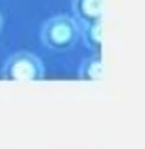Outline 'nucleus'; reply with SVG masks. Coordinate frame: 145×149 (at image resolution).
<instances>
[{"mask_svg":"<svg viewBox=\"0 0 145 149\" xmlns=\"http://www.w3.org/2000/svg\"><path fill=\"white\" fill-rule=\"evenodd\" d=\"M79 37H81V28L77 24V20L65 15L51 17L50 20L44 22L42 30H40L42 44L53 52L72 50L77 44Z\"/></svg>","mask_w":145,"mask_h":149,"instance_id":"obj_1","label":"nucleus"},{"mask_svg":"<svg viewBox=\"0 0 145 149\" xmlns=\"http://www.w3.org/2000/svg\"><path fill=\"white\" fill-rule=\"evenodd\" d=\"M2 79L6 81H40L44 79V65L35 54L17 52L4 63Z\"/></svg>","mask_w":145,"mask_h":149,"instance_id":"obj_2","label":"nucleus"},{"mask_svg":"<svg viewBox=\"0 0 145 149\" xmlns=\"http://www.w3.org/2000/svg\"><path fill=\"white\" fill-rule=\"evenodd\" d=\"M72 8H74L75 17H77L83 24L101 20V15H103V0H74Z\"/></svg>","mask_w":145,"mask_h":149,"instance_id":"obj_3","label":"nucleus"},{"mask_svg":"<svg viewBox=\"0 0 145 149\" xmlns=\"http://www.w3.org/2000/svg\"><path fill=\"white\" fill-rule=\"evenodd\" d=\"M103 77V61L99 55L88 57L79 68V79L83 81H99Z\"/></svg>","mask_w":145,"mask_h":149,"instance_id":"obj_4","label":"nucleus"},{"mask_svg":"<svg viewBox=\"0 0 145 149\" xmlns=\"http://www.w3.org/2000/svg\"><path fill=\"white\" fill-rule=\"evenodd\" d=\"M81 37L85 39L86 46L90 50L99 52L101 50V41H103V33H101V20L96 22H88V24H83V30H81Z\"/></svg>","mask_w":145,"mask_h":149,"instance_id":"obj_5","label":"nucleus"},{"mask_svg":"<svg viewBox=\"0 0 145 149\" xmlns=\"http://www.w3.org/2000/svg\"><path fill=\"white\" fill-rule=\"evenodd\" d=\"M0 30H2V17H0Z\"/></svg>","mask_w":145,"mask_h":149,"instance_id":"obj_6","label":"nucleus"}]
</instances>
